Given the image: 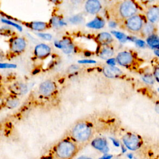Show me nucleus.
Instances as JSON below:
<instances>
[{
  "label": "nucleus",
  "mask_w": 159,
  "mask_h": 159,
  "mask_svg": "<svg viewBox=\"0 0 159 159\" xmlns=\"http://www.w3.org/2000/svg\"><path fill=\"white\" fill-rule=\"evenodd\" d=\"M78 152V147L76 142L69 139H63L54 147L52 157L55 159H72Z\"/></svg>",
  "instance_id": "1"
},
{
  "label": "nucleus",
  "mask_w": 159,
  "mask_h": 159,
  "mask_svg": "<svg viewBox=\"0 0 159 159\" xmlns=\"http://www.w3.org/2000/svg\"><path fill=\"white\" fill-rule=\"evenodd\" d=\"M93 130L91 126L86 122L77 123L71 131V137L76 143H83L89 140L92 136Z\"/></svg>",
  "instance_id": "2"
},
{
  "label": "nucleus",
  "mask_w": 159,
  "mask_h": 159,
  "mask_svg": "<svg viewBox=\"0 0 159 159\" xmlns=\"http://www.w3.org/2000/svg\"><path fill=\"white\" fill-rule=\"evenodd\" d=\"M114 10L116 17L120 19H128L135 16L137 12V7L132 1H123L116 4Z\"/></svg>",
  "instance_id": "3"
},
{
  "label": "nucleus",
  "mask_w": 159,
  "mask_h": 159,
  "mask_svg": "<svg viewBox=\"0 0 159 159\" xmlns=\"http://www.w3.org/2000/svg\"><path fill=\"white\" fill-rule=\"evenodd\" d=\"M9 52L14 55L22 53L27 47V41L25 38L19 35H12L9 41Z\"/></svg>",
  "instance_id": "4"
},
{
  "label": "nucleus",
  "mask_w": 159,
  "mask_h": 159,
  "mask_svg": "<svg viewBox=\"0 0 159 159\" xmlns=\"http://www.w3.org/2000/svg\"><path fill=\"white\" fill-rule=\"evenodd\" d=\"M56 83L50 80L42 82L38 88V93L40 96L45 98H48L54 95L57 91Z\"/></svg>",
  "instance_id": "5"
},
{
  "label": "nucleus",
  "mask_w": 159,
  "mask_h": 159,
  "mask_svg": "<svg viewBox=\"0 0 159 159\" xmlns=\"http://www.w3.org/2000/svg\"><path fill=\"white\" fill-rule=\"evenodd\" d=\"M125 25L129 32L132 33H139L140 32L143 25L142 18L139 15L133 16L127 19Z\"/></svg>",
  "instance_id": "6"
},
{
  "label": "nucleus",
  "mask_w": 159,
  "mask_h": 159,
  "mask_svg": "<svg viewBox=\"0 0 159 159\" xmlns=\"http://www.w3.org/2000/svg\"><path fill=\"white\" fill-rule=\"evenodd\" d=\"M122 142L126 148L130 150H137L141 145L140 138L133 134L127 133L122 137Z\"/></svg>",
  "instance_id": "7"
},
{
  "label": "nucleus",
  "mask_w": 159,
  "mask_h": 159,
  "mask_svg": "<svg viewBox=\"0 0 159 159\" xmlns=\"http://www.w3.org/2000/svg\"><path fill=\"white\" fill-rule=\"evenodd\" d=\"M52 52L51 47L44 43L37 44L34 50V55L35 58L39 60H44L47 58Z\"/></svg>",
  "instance_id": "8"
},
{
  "label": "nucleus",
  "mask_w": 159,
  "mask_h": 159,
  "mask_svg": "<svg viewBox=\"0 0 159 159\" xmlns=\"http://www.w3.org/2000/svg\"><path fill=\"white\" fill-rule=\"evenodd\" d=\"M9 90L11 94L18 96L26 94L28 91V88L27 86L22 82H16L9 86Z\"/></svg>",
  "instance_id": "9"
},
{
  "label": "nucleus",
  "mask_w": 159,
  "mask_h": 159,
  "mask_svg": "<svg viewBox=\"0 0 159 159\" xmlns=\"http://www.w3.org/2000/svg\"><path fill=\"white\" fill-rule=\"evenodd\" d=\"M55 45L62 50V51L66 54H69L73 52L74 50V45L71 40L68 38H64L60 41H56Z\"/></svg>",
  "instance_id": "10"
},
{
  "label": "nucleus",
  "mask_w": 159,
  "mask_h": 159,
  "mask_svg": "<svg viewBox=\"0 0 159 159\" xmlns=\"http://www.w3.org/2000/svg\"><path fill=\"white\" fill-rule=\"evenodd\" d=\"M116 60L122 66L130 65L134 61L132 55L129 52H121L118 53Z\"/></svg>",
  "instance_id": "11"
},
{
  "label": "nucleus",
  "mask_w": 159,
  "mask_h": 159,
  "mask_svg": "<svg viewBox=\"0 0 159 159\" xmlns=\"http://www.w3.org/2000/svg\"><path fill=\"white\" fill-rule=\"evenodd\" d=\"M25 25L33 30L41 32L45 30L50 27L49 23L42 22V21H32L29 22H25Z\"/></svg>",
  "instance_id": "12"
},
{
  "label": "nucleus",
  "mask_w": 159,
  "mask_h": 159,
  "mask_svg": "<svg viewBox=\"0 0 159 159\" xmlns=\"http://www.w3.org/2000/svg\"><path fill=\"white\" fill-rule=\"evenodd\" d=\"M101 9V4L97 0H89L85 4L86 11L91 14H95L99 12Z\"/></svg>",
  "instance_id": "13"
},
{
  "label": "nucleus",
  "mask_w": 159,
  "mask_h": 159,
  "mask_svg": "<svg viewBox=\"0 0 159 159\" xmlns=\"http://www.w3.org/2000/svg\"><path fill=\"white\" fill-rule=\"evenodd\" d=\"M91 145L94 148L104 153H107L109 151L107 142L104 139L102 138H96L94 139L91 142Z\"/></svg>",
  "instance_id": "14"
},
{
  "label": "nucleus",
  "mask_w": 159,
  "mask_h": 159,
  "mask_svg": "<svg viewBox=\"0 0 159 159\" xmlns=\"http://www.w3.org/2000/svg\"><path fill=\"white\" fill-rule=\"evenodd\" d=\"M104 75L109 78H113L117 77L122 74V71L114 66H106L103 68Z\"/></svg>",
  "instance_id": "15"
},
{
  "label": "nucleus",
  "mask_w": 159,
  "mask_h": 159,
  "mask_svg": "<svg viewBox=\"0 0 159 159\" xmlns=\"http://www.w3.org/2000/svg\"><path fill=\"white\" fill-rule=\"evenodd\" d=\"M147 18L152 24L159 21V7L157 6L150 7L147 11Z\"/></svg>",
  "instance_id": "16"
},
{
  "label": "nucleus",
  "mask_w": 159,
  "mask_h": 159,
  "mask_svg": "<svg viewBox=\"0 0 159 159\" xmlns=\"http://www.w3.org/2000/svg\"><path fill=\"white\" fill-rule=\"evenodd\" d=\"M20 104V101L17 96L12 94H9L5 99H4V106L9 109H13L17 107Z\"/></svg>",
  "instance_id": "17"
},
{
  "label": "nucleus",
  "mask_w": 159,
  "mask_h": 159,
  "mask_svg": "<svg viewBox=\"0 0 159 159\" xmlns=\"http://www.w3.org/2000/svg\"><path fill=\"white\" fill-rule=\"evenodd\" d=\"M98 41L102 45H107L113 40L112 35L107 32H101L97 37Z\"/></svg>",
  "instance_id": "18"
},
{
  "label": "nucleus",
  "mask_w": 159,
  "mask_h": 159,
  "mask_svg": "<svg viewBox=\"0 0 159 159\" xmlns=\"http://www.w3.org/2000/svg\"><path fill=\"white\" fill-rule=\"evenodd\" d=\"M155 30V27L153 24L147 23L143 25L140 32L141 34V35L148 37L151 35L154 34L153 33Z\"/></svg>",
  "instance_id": "19"
},
{
  "label": "nucleus",
  "mask_w": 159,
  "mask_h": 159,
  "mask_svg": "<svg viewBox=\"0 0 159 159\" xmlns=\"http://www.w3.org/2000/svg\"><path fill=\"white\" fill-rule=\"evenodd\" d=\"M114 54V50L112 48L108 45H103L100 50L99 56L101 58L104 60L109 59Z\"/></svg>",
  "instance_id": "20"
},
{
  "label": "nucleus",
  "mask_w": 159,
  "mask_h": 159,
  "mask_svg": "<svg viewBox=\"0 0 159 159\" xmlns=\"http://www.w3.org/2000/svg\"><path fill=\"white\" fill-rule=\"evenodd\" d=\"M104 20L99 17H96L86 24V26L92 29H101L104 26Z\"/></svg>",
  "instance_id": "21"
},
{
  "label": "nucleus",
  "mask_w": 159,
  "mask_h": 159,
  "mask_svg": "<svg viewBox=\"0 0 159 159\" xmlns=\"http://www.w3.org/2000/svg\"><path fill=\"white\" fill-rule=\"evenodd\" d=\"M49 24H50V26H52L53 27L59 28V27H61L63 25H65L66 23L60 17L55 16H53L50 19V22H49Z\"/></svg>",
  "instance_id": "22"
},
{
  "label": "nucleus",
  "mask_w": 159,
  "mask_h": 159,
  "mask_svg": "<svg viewBox=\"0 0 159 159\" xmlns=\"http://www.w3.org/2000/svg\"><path fill=\"white\" fill-rule=\"evenodd\" d=\"M147 43L152 47H155L159 44V37L157 35L152 34L147 38Z\"/></svg>",
  "instance_id": "23"
},
{
  "label": "nucleus",
  "mask_w": 159,
  "mask_h": 159,
  "mask_svg": "<svg viewBox=\"0 0 159 159\" xmlns=\"http://www.w3.org/2000/svg\"><path fill=\"white\" fill-rule=\"evenodd\" d=\"M111 33L120 42H125L127 40V37L123 33L119 32V31H115L113 30L111 32Z\"/></svg>",
  "instance_id": "24"
},
{
  "label": "nucleus",
  "mask_w": 159,
  "mask_h": 159,
  "mask_svg": "<svg viewBox=\"0 0 159 159\" xmlns=\"http://www.w3.org/2000/svg\"><path fill=\"white\" fill-rule=\"evenodd\" d=\"M2 22H3V23H4V24H7V25H12V26H14V27H15L17 29H18L19 30H20V31H22V27H21V26H20V25H18L17 24H16V23H15V22H12L11 20H8V19H2Z\"/></svg>",
  "instance_id": "25"
},
{
  "label": "nucleus",
  "mask_w": 159,
  "mask_h": 159,
  "mask_svg": "<svg viewBox=\"0 0 159 159\" xmlns=\"http://www.w3.org/2000/svg\"><path fill=\"white\" fill-rule=\"evenodd\" d=\"M83 17L81 16L80 15H76L75 16H73L72 17H71L70 19V22H71L72 24H79L80 22H81L83 21Z\"/></svg>",
  "instance_id": "26"
},
{
  "label": "nucleus",
  "mask_w": 159,
  "mask_h": 159,
  "mask_svg": "<svg viewBox=\"0 0 159 159\" xmlns=\"http://www.w3.org/2000/svg\"><path fill=\"white\" fill-rule=\"evenodd\" d=\"M37 35L42 38L43 39L47 40H50L52 38V36L50 34H46V33H42V32H38L37 33Z\"/></svg>",
  "instance_id": "27"
},
{
  "label": "nucleus",
  "mask_w": 159,
  "mask_h": 159,
  "mask_svg": "<svg viewBox=\"0 0 159 159\" xmlns=\"http://www.w3.org/2000/svg\"><path fill=\"white\" fill-rule=\"evenodd\" d=\"M16 67V65L14 64L10 63H4L0 62V68H14Z\"/></svg>",
  "instance_id": "28"
},
{
  "label": "nucleus",
  "mask_w": 159,
  "mask_h": 159,
  "mask_svg": "<svg viewBox=\"0 0 159 159\" xmlns=\"http://www.w3.org/2000/svg\"><path fill=\"white\" fill-rule=\"evenodd\" d=\"M143 80L144 81H145L147 83L149 84H152L153 83V79L151 76H148V75H146L145 76L143 77Z\"/></svg>",
  "instance_id": "29"
},
{
  "label": "nucleus",
  "mask_w": 159,
  "mask_h": 159,
  "mask_svg": "<svg viewBox=\"0 0 159 159\" xmlns=\"http://www.w3.org/2000/svg\"><path fill=\"white\" fill-rule=\"evenodd\" d=\"M79 63H83V64H93L95 63L96 61L93 60H88V59H84V60H81L78 61Z\"/></svg>",
  "instance_id": "30"
},
{
  "label": "nucleus",
  "mask_w": 159,
  "mask_h": 159,
  "mask_svg": "<svg viewBox=\"0 0 159 159\" xmlns=\"http://www.w3.org/2000/svg\"><path fill=\"white\" fill-rule=\"evenodd\" d=\"M106 63L109 65V66H114L116 65V60L114 58H109L107 60Z\"/></svg>",
  "instance_id": "31"
},
{
  "label": "nucleus",
  "mask_w": 159,
  "mask_h": 159,
  "mask_svg": "<svg viewBox=\"0 0 159 159\" xmlns=\"http://www.w3.org/2000/svg\"><path fill=\"white\" fill-rule=\"evenodd\" d=\"M135 43L137 46L140 47H143L145 45V43L142 40H135Z\"/></svg>",
  "instance_id": "32"
},
{
  "label": "nucleus",
  "mask_w": 159,
  "mask_h": 159,
  "mask_svg": "<svg viewBox=\"0 0 159 159\" xmlns=\"http://www.w3.org/2000/svg\"><path fill=\"white\" fill-rule=\"evenodd\" d=\"M154 76L156 80L159 82V66L157 67L154 71Z\"/></svg>",
  "instance_id": "33"
},
{
  "label": "nucleus",
  "mask_w": 159,
  "mask_h": 159,
  "mask_svg": "<svg viewBox=\"0 0 159 159\" xmlns=\"http://www.w3.org/2000/svg\"><path fill=\"white\" fill-rule=\"evenodd\" d=\"M79 68V67H78V66H77V65H71L70 68H69V71H70L71 73L72 72H74V71H76V70H78V69Z\"/></svg>",
  "instance_id": "34"
},
{
  "label": "nucleus",
  "mask_w": 159,
  "mask_h": 159,
  "mask_svg": "<svg viewBox=\"0 0 159 159\" xmlns=\"http://www.w3.org/2000/svg\"><path fill=\"white\" fill-rule=\"evenodd\" d=\"M112 155L106 154V155H104V156H102L99 159H111V158H112Z\"/></svg>",
  "instance_id": "35"
},
{
  "label": "nucleus",
  "mask_w": 159,
  "mask_h": 159,
  "mask_svg": "<svg viewBox=\"0 0 159 159\" xmlns=\"http://www.w3.org/2000/svg\"><path fill=\"white\" fill-rule=\"evenodd\" d=\"M4 58H5L4 54L3 53V52H2L1 50H0V62H1L2 61H3L4 59Z\"/></svg>",
  "instance_id": "36"
},
{
  "label": "nucleus",
  "mask_w": 159,
  "mask_h": 159,
  "mask_svg": "<svg viewBox=\"0 0 159 159\" xmlns=\"http://www.w3.org/2000/svg\"><path fill=\"white\" fill-rule=\"evenodd\" d=\"M111 139L112 140V142H113V143H114V145L115 146H116V147H119V142H118L117 140H115V139H113V138H111Z\"/></svg>",
  "instance_id": "37"
},
{
  "label": "nucleus",
  "mask_w": 159,
  "mask_h": 159,
  "mask_svg": "<svg viewBox=\"0 0 159 159\" xmlns=\"http://www.w3.org/2000/svg\"><path fill=\"white\" fill-rule=\"evenodd\" d=\"M109 24V26L110 27H115L116 26V23H114L113 21H111V22H110V23Z\"/></svg>",
  "instance_id": "38"
},
{
  "label": "nucleus",
  "mask_w": 159,
  "mask_h": 159,
  "mask_svg": "<svg viewBox=\"0 0 159 159\" xmlns=\"http://www.w3.org/2000/svg\"><path fill=\"white\" fill-rule=\"evenodd\" d=\"M76 159H92L91 158H89V157H80L79 158H77Z\"/></svg>",
  "instance_id": "39"
},
{
  "label": "nucleus",
  "mask_w": 159,
  "mask_h": 159,
  "mask_svg": "<svg viewBox=\"0 0 159 159\" xmlns=\"http://www.w3.org/2000/svg\"><path fill=\"white\" fill-rule=\"evenodd\" d=\"M155 110H156V111H157L158 113H159V104H157V106H156V107H155Z\"/></svg>",
  "instance_id": "40"
},
{
  "label": "nucleus",
  "mask_w": 159,
  "mask_h": 159,
  "mask_svg": "<svg viewBox=\"0 0 159 159\" xmlns=\"http://www.w3.org/2000/svg\"><path fill=\"white\" fill-rule=\"evenodd\" d=\"M132 156H133V155H132V153H129V154H127V157H128L129 158H130V159L132 158V157H133Z\"/></svg>",
  "instance_id": "41"
},
{
  "label": "nucleus",
  "mask_w": 159,
  "mask_h": 159,
  "mask_svg": "<svg viewBox=\"0 0 159 159\" xmlns=\"http://www.w3.org/2000/svg\"><path fill=\"white\" fill-rule=\"evenodd\" d=\"M155 53L157 55H158V56L159 57V50H155Z\"/></svg>",
  "instance_id": "42"
},
{
  "label": "nucleus",
  "mask_w": 159,
  "mask_h": 159,
  "mask_svg": "<svg viewBox=\"0 0 159 159\" xmlns=\"http://www.w3.org/2000/svg\"><path fill=\"white\" fill-rule=\"evenodd\" d=\"M122 152H123V153H124V152H126V149H125V148H124L123 146H122Z\"/></svg>",
  "instance_id": "43"
},
{
  "label": "nucleus",
  "mask_w": 159,
  "mask_h": 159,
  "mask_svg": "<svg viewBox=\"0 0 159 159\" xmlns=\"http://www.w3.org/2000/svg\"><path fill=\"white\" fill-rule=\"evenodd\" d=\"M2 106H4V101H2V102L0 101V109H1V107Z\"/></svg>",
  "instance_id": "44"
},
{
  "label": "nucleus",
  "mask_w": 159,
  "mask_h": 159,
  "mask_svg": "<svg viewBox=\"0 0 159 159\" xmlns=\"http://www.w3.org/2000/svg\"><path fill=\"white\" fill-rule=\"evenodd\" d=\"M155 48H157L158 50H159V44H158V45H157V46L155 47Z\"/></svg>",
  "instance_id": "45"
},
{
  "label": "nucleus",
  "mask_w": 159,
  "mask_h": 159,
  "mask_svg": "<svg viewBox=\"0 0 159 159\" xmlns=\"http://www.w3.org/2000/svg\"><path fill=\"white\" fill-rule=\"evenodd\" d=\"M52 159H55V158H53V157H52Z\"/></svg>",
  "instance_id": "46"
},
{
  "label": "nucleus",
  "mask_w": 159,
  "mask_h": 159,
  "mask_svg": "<svg viewBox=\"0 0 159 159\" xmlns=\"http://www.w3.org/2000/svg\"><path fill=\"white\" fill-rule=\"evenodd\" d=\"M158 91H159V88H158Z\"/></svg>",
  "instance_id": "47"
}]
</instances>
